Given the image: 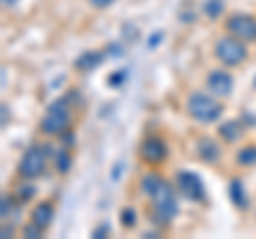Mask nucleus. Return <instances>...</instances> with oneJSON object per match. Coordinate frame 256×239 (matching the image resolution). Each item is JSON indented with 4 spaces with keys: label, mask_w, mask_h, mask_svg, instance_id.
<instances>
[{
    "label": "nucleus",
    "mask_w": 256,
    "mask_h": 239,
    "mask_svg": "<svg viewBox=\"0 0 256 239\" xmlns=\"http://www.w3.org/2000/svg\"><path fill=\"white\" fill-rule=\"evenodd\" d=\"M70 126V109H68V100L66 98H58L47 107V114L41 120V130L45 134H64Z\"/></svg>",
    "instance_id": "7ed1b4c3"
},
{
    "label": "nucleus",
    "mask_w": 256,
    "mask_h": 239,
    "mask_svg": "<svg viewBox=\"0 0 256 239\" xmlns=\"http://www.w3.org/2000/svg\"><path fill=\"white\" fill-rule=\"evenodd\" d=\"M6 235H11V226H9V228H6V226H2V237L6 239Z\"/></svg>",
    "instance_id": "c756f323"
},
{
    "label": "nucleus",
    "mask_w": 256,
    "mask_h": 239,
    "mask_svg": "<svg viewBox=\"0 0 256 239\" xmlns=\"http://www.w3.org/2000/svg\"><path fill=\"white\" fill-rule=\"evenodd\" d=\"M254 88H256V79H254Z\"/></svg>",
    "instance_id": "7c9ffc66"
},
{
    "label": "nucleus",
    "mask_w": 256,
    "mask_h": 239,
    "mask_svg": "<svg viewBox=\"0 0 256 239\" xmlns=\"http://www.w3.org/2000/svg\"><path fill=\"white\" fill-rule=\"evenodd\" d=\"M214 52H216V58H218L222 64H226V66H237L248 58L246 43L242 41V38L233 36V34L222 36L220 41L216 43Z\"/></svg>",
    "instance_id": "20e7f679"
},
{
    "label": "nucleus",
    "mask_w": 256,
    "mask_h": 239,
    "mask_svg": "<svg viewBox=\"0 0 256 239\" xmlns=\"http://www.w3.org/2000/svg\"><path fill=\"white\" fill-rule=\"evenodd\" d=\"M34 194H36V188L32 184H22L20 190H18V198H20V201H30Z\"/></svg>",
    "instance_id": "aec40b11"
},
{
    "label": "nucleus",
    "mask_w": 256,
    "mask_h": 239,
    "mask_svg": "<svg viewBox=\"0 0 256 239\" xmlns=\"http://www.w3.org/2000/svg\"><path fill=\"white\" fill-rule=\"evenodd\" d=\"M160 182H162V178L156 173H148V175H143V180H141V190L146 192L148 196H152V192L160 186Z\"/></svg>",
    "instance_id": "f3484780"
},
{
    "label": "nucleus",
    "mask_w": 256,
    "mask_h": 239,
    "mask_svg": "<svg viewBox=\"0 0 256 239\" xmlns=\"http://www.w3.org/2000/svg\"><path fill=\"white\" fill-rule=\"evenodd\" d=\"M203 11L207 18H220V15L224 13V0H205V4H203Z\"/></svg>",
    "instance_id": "a211bd4d"
},
{
    "label": "nucleus",
    "mask_w": 256,
    "mask_h": 239,
    "mask_svg": "<svg viewBox=\"0 0 256 239\" xmlns=\"http://www.w3.org/2000/svg\"><path fill=\"white\" fill-rule=\"evenodd\" d=\"M70 169H73V154L66 148L56 150V171L60 175H66Z\"/></svg>",
    "instance_id": "2eb2a0df"
},
{
    "label": "nucleus",
    "mask_w": 256,
    "mask_h": 239,
    "mask_svg": "<svg viewBox=\"0 0 256 239\" xmlns=\"http://www.w3.org/2000/svg\"><path fill=\"white\" fill-rule=\"evenodd\" d=\"M175 182H178V190L182 192V196L190 198V201H205V186L201 178H198L196 173L192 171H180L178 178H175Z\"/></svg>",
    "instance_id": "0eeeda50"
},
{
    "label": "nucleus",
    "mask_w": 256,
    "mask_h": 239,
    "mask_svg": "<svg viewBox=\"0 0 256 239\" xmlns=\"http://www.w3.org/2000/svg\"><path fill=\"white\" fill-rule=\"evenodd\" d=\"M218 132L222 134V139H224V141L235 143L237 139H242L244 126H242V122H239V120H228V122H224V124L220 126V130H218Z\"/></svg>",
    "instance_id": "ddd939ff"
},
{
    "label": "nucleus",
    "mask_w": 256,
    "mask_h": 239,
    "mask_svg": "<svg viewBox=\"0 0 256 239\" xmlns=\"http://www.w3.org/2000/svg\"><path fill=\"white\" fill-rule=\"evenodd\" d=\"M2 126H6V105H2Z\"/></svg>",
    "instance_id": "c85d7f7f"
},
{
    "label": "nucleus",
    "mask_w": 256,
    "mask_h": 239,
    "mask_svg": "<svg viewBox=\"0 0 256 239\" xmlns=\"http://www.w3.org/2000/svg\"><path fill=\"white\" fill-rule=\"evenodd\" d=\"M54 218H56V207H54L50 201L38 203L34 210H32V214H30V222H34V224L41 226L43 230L52 224Z\"/></svg>",
    "instance_id": "9b49d317"
},
{
    "label": "nucleus",
    "mask_w": 256,
    "mask_h": 239,
    "mask_svg": "<svg viewBox=\"0 0 256 239\" xmlns=\"http://www.w3.org/2000/svg\"><path fill=\"white\" fill-rule=\"evenodd\" d=\"M162 38H164V34L160 32V30H156V32H152L150 34V38H148V50H156V47L162 43Z\"/></svg>",
    "instance_id": "4be33fe9"
},
{
    "label": "nucleus",
    "mask_w": 256,
    "mask_h": 239,
    "mask_svg": "<svg viewBox=\"0 0 256 239\" xmlns=\"http://www.w3.org/2000/svg\"><path fill=\"white\" fill-rule=\"evenodd\" d=\"M18 2H20V0H2L4 6H13V4H18Z\"/></svg>",
    "instance_id": "cd10ccee"
},
{
    "label": "nucleus",
    "mask_w": 256,
    "mask_h": 239,
    "mask_svg": "<svg viewBox=\"0 0 256 239\" xmlns=\"http://www.w3.org/2000/svg\"><path fill=\"white\" fill-rule=\"evenodd\" d=\"M139 156L150 164H158L166 158V143L160 137H148L141 141Z\"/></svg>",
    "instance_id": "6e6552de"
},
{
    "label": "nucleus",
    "mask_w": 256,
    "mask_h": 239,
    "mask_svg": "<svg viewBox=\"0 0 256 239\" xmlns=\"http://www.w3.org/2000/svg\"><path fill=\"white\" fill-rule=\"evenodd\" d=\"M152 205H154V222L156 224H169V222L178 216L180 207H178V198H175L173 188L162 180L160 186L152 192Z\"/></svg>",
    "instance_id": "f03ea898"
},
{
    "label": "nucleus",
    "mask_w": 256,
    "mask_h": 239,
    "mask_svg": "<svg viewBox=\"0 0 256 239\" xmlns=\"http://www.w3.org/2000/svg\"><path fill=\"white\" fill-rule=\"evenodd\" d=\"M228 196H230V201L235 203V207H239V210H246L248 207V196H246V188H244L242 180H230Z\"/></svg>",
    "instance_id": "4468645a"
},
{
    "label": "nucleus",
    "mask_w": 256,
    "mask_h": 239,
    "mask_svg": "<svg viewBox=\"0 0 256 239\" xmlns=\"http://www.w3.org/2000/svg\"><path fill=\"white\" fill-rule=\"evenodd\" d=\"M107 233H109V226H107V224H102V226H98V228L94 230L92 237H96V239H102V237H105Z\"/></svg>",
    "instance_id": "a878e982"
},
{
    "label": "nucleus",
    "mask_w": 256,
    "mask_h": 239,
    "mask_svg": "<svg viewBox=\"0 0 256 239\" xmlns=\"http://www.w3.org/2000/svg\"><path fill=\"white\" fill-rule=\"evenodd\" d=\"M92 6H96V9H107L109 4H114L116 0H88Z\"/></svg>",
    "instance_id": "b1692460"
},
{
    "label": "nucleus",
    "mask_w": 256,
    "mask_h": 239,
    "mask_svg": "<svg viewBox=\"0 0 256 239\" xmlns=\"http://www.w3.org/2000/svg\"><path fill=\"white\" fill-rule=\"evenodd\" d=\"M43 235V228L41 226H36L34 222H30V224L24 228V237H30V239H36V237H41Z\"/></svg>",
    "instance_id": "412c9836"
},
{
    "label": "nucleus",
    "mask_w": 256,
    "mask_h": 239,
    "mask_svg": "<svg viewBox=\"0 0 256 239\" xmlns=\"http://www.w3.org/2000/svg\"><path fill=\"white\" fill-rule=\"evenodd\" d=\"M186 109H188V116L201 124L218 122L224 111L222 102L216 100L214 94H205V92H192L186 100Z\"/></svg>",
    "instance_id": "f257e3e1"
},
{
    "label": "nucleus",
    "mask_w": 256,
    "mask_h": 239,
    "mask_svg": "<svg viewBox=\"0 0 256 239\" xmlns=\"http://www.w3.org/2000/svg\"><path fill=\"white\" fill-rule=\"evenodd\" d=\"M102 60H105V54L102 52H84L75 60V66L79 70H94L102 64Z\"/></svg>",
    "instance_id": "f8f14e48"
},
{
    "label": "nucleus",
    "mask_w": 256,
    "mask_h": 239,
    "mask_svg": "<svg viewBox=\"0 0 256 239\" xmlns=\"http://www.w3.org/2000/svg\"><path fill=\"white\" fill-rule=\"evenodd\" d=\"M124 79H126V70H118V73H111L109 75V84L114 86V88H120L124 84Z\"/></svg>",
    "instance_id": "5701e85b"
},
{
    "label": "nucleus",
    "mask_w": 256,
    "mask_h": 239,
    "mask_svg": "<svg viewBox=\"0 0 256 239\" xmlns=\"http://www.w3.org/2000/svg\"><path fill=\"white\" fill-rule=\"evenodd\" d=\"M196 156L207 164L218 162L220 160V146L210 137H201L196 141Z\"/></svg>",
    "instance_id": "9d476101"
},
{
    "label": "nucleus",
    "mask_w": 256,
    "mask_h": 239,
    "mask_svg": "<svg viewBox=\"0 0 256 239\" xmlns=\"http://www.w3.org/2000/svg\"><path fill=\"white\" fill-rule=\"evenodd\" d=\"M11 214V198H6V196H2V218L6 220V216Z\"/></svg>",
    "instance_id": "393cba45"
},
{
    "label": "nucleus",
    "mask_w": 256,
    "mask_h": 239,
    "mask_svg": "<svg viewBox=\"0 0 256 239\" xmlns=\"http://www.w3.org/2000/svg\"><path fill=\"white\" fill-rule=\"evenodd\" d=\"M120 220H122L124 228H132L134 224H137V214H134L132 207H124L122 214H120Z\"/></svg>",
    "instance_id": "6ab92c4d"
},
{
    "label": "nucleus",
    "mask_w": 256,
    "mask_h": 239,
    "mask_svg": "<svg viewBox=\"0 0 256 239\" xmlns=\"http://www.w3.org/2000/svg\"><path fill=\"white\" fill-rule=\"evenodd\" d=\"M237 162L242 166H254L256 164V146H246L237 152Z\"/></svg>",
    "instance_id": "dca6fc26"
},
{
    "label": "nucleus",
    "mask_w": 256,
    "mask_h": 239,
    "mask_svg": "<svg viewBox=\"0 0 256 239\" xmlns=\"http://www.w3.org/2000/svg\"><path fill=\"white\" fill-rule=\"evenodd\" d=\"M226 30L233 36L242 38L244 43H254L256 41V18L246 15V13H235L228 18Z\"/></svg>",
    "instance_id": "423d86ee"
},
{
    "label": "nucleus",
    "mask_w": 256,
    "mask_h": 239,
    "mask_svg": "<svg viewBox=\"0 0 256 239\" xmlns=\"http://www.w3.org/2000/svg\"><path fill=\"white\" fill-rule=\"evenodd\" d=\"M207 90L214 96H228L233 92V77L226 70H212L207 75Z\"/></svg>",
    "instance_id": "1a4fd4ad"
},
{
    "label": "nucleus",
    "mask_w": 256,
    "mask_h": 239,
    "mask_svg": "<svg viewBox=\"0 0 256 239\" xmlns=\"http://www.w3.org/2000/svg\"><path fill=\"white\" fill-rule=\"evenodd\" d=\"M47 146H32L26 150V154L22 156V160L18 164V173L24 180H34L38 175H43L45 164H47Z\"/></svg>",
    "instance_id": "39448f33"
},
{
    "label": "nucleus",
    "mask_w": 256,
    "mask_h": 239,
    "mask_svg": "<svg viewBox=\"0 0 256 239\" xmlns=\"http://www.w3.org/2000/svg\"><path fill=\"white\" fill-rule=\"evenodd\" d=\"M120 175H122V164L118 162V164L114 166V173H111V180H114V182H118V180H120Z\"/></svg>",
    "instance_id": "bb28decb"
}]
</instances>
